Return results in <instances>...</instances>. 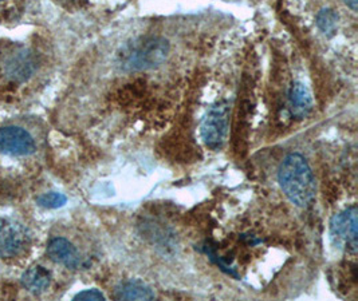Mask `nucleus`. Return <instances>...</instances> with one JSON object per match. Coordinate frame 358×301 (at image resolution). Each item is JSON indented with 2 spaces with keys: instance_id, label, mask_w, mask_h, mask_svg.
<instances>
[{
  "instance_id": "f257e3e1",
  "label": "nucleus",
  "mask_w": 358,
  "mask_h": 301,
  "mask_svg": "<svg viewBox=\"0 0 358 301\" xmlns=\"http://www.w3.org/2000/svg\"><path fill=\"white\" fill-rule=\"evenodd\" d=\"M278 181L285 196L299 207L311 205L315 197V179L311 168L301 154H289L279 166Z\"/></svg>"
},
{
  "instance_id": "f03ea898",
  "label": "nucleus",
  "mask_w": 358,
  "mask_h": 301,
  "mask_svg": "<svg viewBox=\"0 0 358 301\" xmlns=\"http://www.w3.org/2000/svg\"><path fill=\"white\" fill-rule=\"evenodd\" d=\"M169 43L160 36H144L127 43L118 51V66L124 71H144L165 62Z\"/></svg>"
},
{
  "instance_id": "7ed1b4c3",
  "label": "nucleus",
  "mask_w": 358,
  "mask_h": 301,
  "mask_svg": "<svg viewBox=\"0 0 358 301\" xmlns=\"http://www.w3.org/2000/svg\"><path fill=\"white\" fill-rule=\"evenodd\" d=\"M358 212L350 206L336 214L330 221V238L333 245L346 254H356L358 247Z\"/></svg>"
},
{
  "instance_id": "20e7f679",
  "label": "nucleus",
  "mask_w": 358,
  "mask_h": 301,
  "mask_svg": "<svg viewBox=\"0 0 358 301\" xmlns=\"http://www.w3.org/2000/svg\"><path fill=\"white\" fill-rule=\"evenodd\" d=\"M227 127V108H212L201 124V138L208 147L219 149L224 142Z\"/></svg>"
},
{
  "instance_id": "39448f33",
  "label": "nucleus",
  "mask_w": 358,
  "mask_h": 301,
  "mask_svg": "<svg viewBox=\"0 0 358 301\" xmlns=\"http://www.w3.org/2000/svg\"><path fill=\"white\" fill-rule=\"evenodd\" d=\"M29 241V233L20 223L0 219V257H15Z\"/></svg>"
},
{
  "instance_id": "423d86ee",
  "label": "nucleus",
  "mask_w": 358,
  "mask_h": 301,
  "mask_svg": "<svg viewBox=\"0 0 358 301\" xmlns=\"http://www.w3.org/2000/svg\"><path fill=\"white\" fill-rule=\"evenodd\" d=\"M0 152L10 156H29L35 152V142L30 133L17 126L0 129Z\"/></svg>"
},
{
  "instance_id": "0eeeda50",
  "label": "nucleus",
  "mask_w": 358,
  "mask_h": 301,
  "mask_svg": "<svg viewBox=\"0 0 358 301\" xmlns=\"http://www.w3.org/2000/svg\"><path fill=\"white\" fill-rule=\"evenodd\" d=\"M50 258L69 270H77L81 265V254L77 248L66 238H54L48 247Z\"/></svg>"
},
{
  "instance_id": "6e6552de",
  "label": "nucleus",
  "mask_w": 358,
  "mask_h": 301,
  "mask_svg": "<svg viewBox=\"0 0 358 301\" xmlns=\"http://www.w3.org/2000/svg\"><path fill=\"white\" fill-rule=\"evenodd\" d=\"M290 111L295 118H305L313 109V98L303 83H294L289 93Z\"/></svg>"
},
{
  "instance_id": "1a4fd4ad",
  "label": "nucleus",
  "mask_w": 358,
  "mask_h": 301,
  "mask_svg": "<svg viewBox=\"0 0 358 301\" xmlns=\"http://www.w3.org/2000/svg\"><path fill=\"white\" fill-rule=\"evenodd\" d=\"M118 300H153L155 292L141 280H129L122 283L115 291Z\"/></svg>"
},
{
  "instance_id": "9d476101",
  "label": "nucleus",
  "mask_w": 358,
  "mask_h": 301,
  "mask_svg": "<svg viewBox=\"0 0 358 301\" xmlns=\"http://www.w3.org/2000/svg\"><path fill=\"white\" fill-rule=\"evenodd\" d=\"M22 283L30 292L41 293L49 288L51 274L43 267H33L23 273Z\"/></svg>"
},
{
  "instance_id": "9b49d317",
  "label": "nucleus",
  "mask_w": 358,
  "mask_h": 301,
  "mask_svg": "<svg viewBox=\"0 0 358 301\" xmlns=\"http://www.w3.org/2000/svg\"><path fill=\"white\" fill-rule=\"evenodd\" d=\"M33 73V61L27 55L19 54L17 58H14L8 64V74L13 75V78L24 80L30 77Z\"/></svg>"
},
{
  "instance_id": "f8f14e48",
  "label": "nucleus",
  "mask_w": 358,
  "mask_h": 301,
  "mask_svg": "<svg viewBox=\"0 0 358 301\" xmlns=\"http://www.w3.org/2000/svg\"><path fill=\"white\" fill-rule=\"evenodd\" d=\"M337 15L331 10H324L318 14L317 24L324 31V34L331 36L336 34L337 30Z\"/></svg>"
},
{
  "instance_id": "ddd939ff",
  "label": "nucleus",
  "mask_w": 358,
  "mask_h": 301,
  "mask_svg": "<svg viewBox=\"0 0 358 301\" xmlns=\"http://www.w3.org/2000/svg\"><path fill=\"white\" fill-rule=\"evenodd\" d=\"M66 201H67V198L62 193H57V191H50L38 198L39 205L49 207V209L61 207V206L65 205Z\"/></svg>"
},
{
  "instance_id": "4468645a",
  "label": "nucleus",
  "mask_w": 358,
  "mask_h": 301,
  "mask_svg": "<svg viewBox=\"0 0 358 301\" xmlns=\"http://www.w3.org/2000/svg\"><path fill=\"white\" fill-rule=\"evenodd\" d=\"M74 300H105V296L97 289H87L76 295Z\"/></svg>"
},
{
  "instance_id": "2eb2a0df",
  "label": "nucleus",
  "mask_w": 358,
  "mask_h": 301,
  "mask_svg": "<svg viewBox=\"0 0 358 301\" xmlns=\"http://www.w3.org/2000/svg\"><path fill=\"white\" fill-rule=\"evenodd\" d=\"M353 11H356L357 10V1L358 0H343Z\"/></svg>"
},
{
  "instance_id": "dca6fc26",
  "label": "nucleus",
  "mask_w": 358,
  "mask_h": 301,
  "mask_svg": "<svg viewBox=\"0 0 358 301\" xmlns=\"http://www.w3.org/2000/svg\"><path fill=\"white\" fill-rule=\"evenodd\" d=\"M0 1H1V0H0Z\"/></svg>"
}]
</instances>
